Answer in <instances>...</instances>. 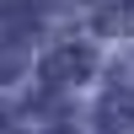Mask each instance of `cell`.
Here are the masks:
<instances>
[{
  "label": "cell",
  "mask_w": 134,
  "mask_h": 134,
  "mask_svg": "<svg viewBox=\"0 0 134 134\" xmlns=\"http://www.w3.org/2000/svg\"><path fill=\"white\" fill-rule=\"evenodd\" d=\"M16 70H21V43H0V81H11Z\"/></svg>",
  "instance_id": "277c9868"
},
{
  "label": "cell",
  "mask_w": 134,
  "mask_h": 134,
  "mask_svg": "<svg viewBox=\"0 0 134 134\" xmlns=\"http://www.w3.org/2000/svg\"><path fill=\"white\" fill-rule=\"evenodd\" d=\"M91 48H86V43H59V48L48 54V59H43V81L48 86H81L86 75H91Z\"/></svg>",
  "instance_id": "6da1fadb"
},
{
  "label": "cell",
  "mask_w": 134,
  "mask_h": 134,
  "mask_svg": "<svg viewBox=\"0 0 134 134\" xmlns=\"http://www.w3.org/2000/svg\"><path fill=\"white\" fill-rule=\"evenodd\" d=\"M97 32H107V38H129V32H134V0H102V11H97Z\"/></svg>",
  "instance_id": "7a4b0ae2"
},
{
  "label": "cell",
  "mask_w": 134,
  "mask_h": 134,
  "mask_svg": "<svg viewBox=\"0 0 134 134\" xmlns=\"http://www.w3.org/2000/svg\"><path fill=\"white\" fill-rule=\"evenodd\" d=\"M0 134H16V118H11L5 107H0Z\"/></svg>",
  "instance_id": "5b68a950"
},
{
  "label": "cell",
  "mask_w": 134,
  "mask_h": 134,
  "mask_svg": "<svg viewBox=\"0 0 134 134\" xmlns=\"http://www.w3.org/2000/svg\"><path fill=\"white\" fill-rule=\"evenodd\" d=\"M0 16H5V21H21V27H32V16H38V11H32V0H0Z\"/></svg>",
  "instance_id": "3957f363"
},
{
  "label": "cell",
  "mask_w": 134,
  "mask_h": 134,
  "mask_svg": "<svg viewBox=\"0 0 134 134\" xmlns=\"http://www.w3.org/2000/svg\"><path fill=\"white\" fill-rule=\"evenodd\" d=\"M59 134H70V129H59Z\"/></svg>",
  "instance_id": "8992f818"
}]
</instances>
